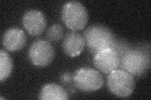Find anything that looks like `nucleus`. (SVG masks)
<instances>
[{
  "label": "nucleus",
  "mask_w": 151,
  "mask_h": 100,
  "mask_svg": "<svg viewBox=\"0 0 151 100\" xmlns=\"http://www.w3.org/2000/svg\"><path fill=\"white\" fill-rule=\"evenodd\" d=\"M62 80L63 81V82L67 83V82H70V76L69 74H64V75H63L62 77Z\"/></svg>",
  "instance_id": "14"
},
{
  "label": "nucleus",
  "mask_w": 151,
  "mask_h": 100,
  "mask_svg": "<svg viewBox=\"0 0 151 100\" xmlns=\"http://www.w3.org/2000/svg\"><path fill=\"white\" fill-rule=\"evenodd\" d=\"M39 99L41 100H66L69 99L65 90L54 83L45 84L39 93Z\"/></svg>",
  "instance_id": "11"
},
{
  "label": "nucleus",
  "mask_w": 151,
  "mask_h": 100,
  "mask_svg": "<svg viewBox=\"0 0 151 100\" xmlns=\"http://www.w3.org/2000/svg\"><path fill=\"white\" fill-rule=\"evenodd\" d=\"M83 36L89 50L92 53L96 54L106 48L115 50L116 37L109 28L105 26L93 25L89 26L84 31Z\"/></svg>",
  "instance_id": "1"
},
{
  "label": "nucleus",
  "mask_w": 151,
  "mask_h": 100,
  "mask_svg": "<svg viewBox=\"0 0 151 100\" xmlns=\"http://www.w3.org/2000/svg\"><path fill=\"white\" fill-rule=\"evenodd\" d=\"M27 37L20 28H11L4 33L2 43L4 48L10 52L21 50L26 44Z\"/></svg>",
  "instance_id": "9"
},
{
  "label": "nucleus",
  "mask_w": 151,
  "mask_h": 100,
  "mask_svg": "<svg viewBox=\"0 0 151 100\" xmlns=\"http://www.w3.org/2000/svg\"><path fill=\"white\" fill-rule=\"evenodd\" d=\"M22 23L27 32L34 36L40 35L47 25L44 15L37 9H30L25 12L23 16Z\"/></svg>",
  "instance_id": "8"
},
{
  "label": "nucleus",
  "mask_w": 151,
  "mask_h": 100,
  "mask_svg": "<svg viewBox=\"0 0 151 100\" xmlns=\"http://www.w3.org/2000/svg\"><path fill=\"white\" fill-rule=\"evenodd\" d=\"M63 23L73 31L82 30L87 25L88 13L83 4L78 1L66 3L62 9Z\"/></svg>",
  "instance_id": "3"
},
{
  "label": "nucleus",
  "mask_w": 151,
  "mask_h": 100,
  "mask_svg": "<svg viewBox=\"0 0 151 100\" xmlns=\"http://www.w3.org/2000/svg\"><path fill=\"white\" fill-rule=\"evenodd\" d=\"M107 85L110 91L120 98L130 96L135 88L134 77L122 69H116L109 73Z\"/></svg>",
  "instance_id": "4"
},
{
  "label": "nucleus",
  "mask_w": 151,
  "mask_h": 100,
  "mask_svg": "<svg viewBox=\"0 0 151 100\" xmlns=\"http://www.w3.org/2000/svg\"><path fill=\"white\" fill-rule=\"evenodd\" d=\"M55 51L49 41L39 40L31 45L28 56L32 64L38 67H46L54 58Z\"/></svg>",
  "instance_id": "6"
},
{
  "label": "nucleus",
  "mask_w": 151,
  "mask_h": 100,
  "mask_svg": "<svg viewBox=\"0 0 151 100\" xmlns=\"http://www.w3.org/2000/svg\"><path fill=\"white\" fill-rule=\"evenodd\" d=\"M93 64L101 72L109 74L119 67L120 57L115 49H104L94 54Z\"/></svg>",
  "instance_id": "7"
},
{
  "label": "nucleus",
  "mask_w": 151,
  "mask_h": 100,
  "mask_svg": "<svg viewBox=\"0 0 151 100\" xmlns=\"http://www.w3.org/2000/svg\"><path fill=\"white\" fill-rule=\"evenodd\" d=\"M64 35L63 27L59 24L52 25L47 31V38L49 41L52 42L59 41Z\"/></svg>",
  "instance_id": "13"
},
{
  "label": "nucleus",
  "mask_w": 151,
  "mask_h": 100,
  "mask_svg": "<svg viewBox=\"0 0 151 100\" xmlns=\"http://www.w3.org/2000/svg\"><path fill=\"white\" fill-rule=\"evenodd\" d=\"M86 42L84 38L76 31L68 33L63 43L64 53L69 57H75L81 54L84 49Z\"/></svg>",
  "instance_id": "10"
},
{
  "label": "nucleus",
  "mask_w": 151,
  "mask_h": 100,
  "mask_svg": "<svg viewBox=\"0 0 151 100\" xmlns=\"http://www.w3.org/2000/svg\"><path fill=\"white\" fill-rule=\"evenodd\" d=\"M120 65L122 70L133 77H141L150 67V56L141 50H127L120 58Z\"/></svg>",
  "instance_id": "2"
},
{
  "label": "nucleus",
  "mask_w": 151,
  "mask_h": 100,
  "mask_svg": "<svg viewBox=\"0 0 151 100\" xmlns=\"http://www.w3.org/2000/svg\"><path fill=\"white\" fill-rule=\"evenodd\" d=\"M73 82L78 89L84 92H93L100 89L104 79L98 71L91 68H82L76 71Z\"/></svg>",
  "instance_id": "5"
},
{
  "label": "nucleus",
  "mask_w": 151,
  "mask_h": 100,
  "mask_svg": "<svg viewBox=\"0 0 151 100\" xmlns=\"http://www.w3.org/2000/svg\"><path fill=\"white\" fill-rule=\"evenodd\" d=\"M13 70L12 58L6 51H0V82H3L10 76Z\"/></svg>",
  "instance_id": "12"
}]
</instances>
